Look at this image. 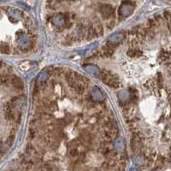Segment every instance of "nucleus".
Returning a JSON list of instances; mask_svg holds the SVG:
<instances>
[{
    "instance_id": "nucleus-1",
    "label": "nucleus",
    "mask_w": 171,
    "mask_h": 171,
    "mask_svg": "<svg viewBox=\"0 0 171 171\" xmlns=\"http://www.w3.org/2000/svg\"><path fill=\"white\" fill-rule=\"evenodd\" d=\"M11 83L14 86V87L16 88V89H22L23 88V84L18 77H14L11 80Z\"/></svg>"
}]
</instances>
